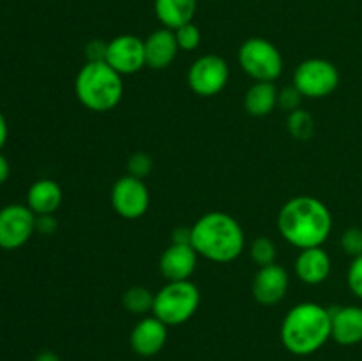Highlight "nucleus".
I'll list each match as a JSON object with an SVG mask.
<instances>
[{"instance_id": "f257e3e1", "label": "nucleus", "mask_w": 362, "mask_h": 361, "mask_svg": "<svg viewBox=\"0 0 362 361\" xmlns=\"http://www.w3.org/2000/svg\"><path fill=\"white\" fill-rule=\"evenodd\" d=\"M278 230L299 250L322 246L332 232V214L320 198L299 195L279 209Z\"/></svg>"}, {"instance_id": "f03ea898", "label": "nucleus", "mask_w": 362, "mask_h": 361, "mask_svg": "<svg viewBox=\"0 0 362 361\" xmlns=\"http://www.w3.org/2000/svg\"><path fill=\"white\" fill-rule=\"evenodd\" d=\"M246 244L244 230L233 216L221 211L204 214L191 227V246L200 257L225 264L240 257Z\"/></svg>"}, {"instance_id": "7ed1b4c3", "label": "nucleus", "mask_w": 362, "mask_h": 361, "mask_svg": "<svg viewBox=\"0 0 362 361\" xmlns=\"http://www.w3.org/2000/svg\"><path fill=\"white\" fill-rule=\"evenodd\" d=\"M331 340V310L318 303H299L281 322V342L296 356H310Z\"/></svg>"}, {"instance_id": "20e7f679", "label": "nucleus", "mask_w": 362, "mask_h": 361, "mask_svg": "<svg viewBox=\"0 0 362 361\" xmlns=\"http://www.w3.org/2000/svg\"><path fill=\"white\" fill-rule=\"evenodd\" d=\"M74 94L85 108L98 113L110 112L122 101V74L106 62H87L78 71Z\"/></svg>"}, {"instance_id": "39448f33", "label": "nucleus", "mask_w": 362, "mask_h": 361, "mask_svg": "<svg viewBox=\"0 0 362 361\" xmlns=\"http://www.w3.org/2000/svg\"><path fill=\"white\" fill-rule=\"evenodd\" d=\"M200 306V290L191 280L166 282L154 296L152 315L165 322L168 328L189 321Z\"/></svg>"}, {"instance_id": "423d86ee", "label": "nucleus", "mask_w": 362, "mask_h": 361, "mask_svg": "<svg viewBox=\"0 0 362 361\" xmlns=\"http://www.w3.org/2000/svg\"><path fill=\"white\" fill-rule=\"evenodd\" d=\"M240 67L255 81H274L283 71V55L274 42L265 38H250L239 48Z\"/></svg>"}, {"instance_id": "0eeeda50", "label": "nucleus", "mask_w": 362, "mask_h": 361, "mask_svg": "<svg viewBox=\"0 0 362 361\" xmlns=\"http://www.w3.org/2000/svg\"><path fill=\"white\" fill-rule=\"evenodd\" d=\"M339 85V71L331 60L308 59L293 73V87L303 98L322 99L331 96Z\"/></svg>"}, {"instance_id": "6e6552de", "label": "nucleus", "mask_w": 362, "mask_h": 361, "mask_svg": "<svg viewBox=\"0 0 362 361\" xmlns=\"http://www.w3.org/2000/svg\"><path fill=\"white\" fill-rule=\"evenodd\" d=\"M230 78V67L219 55H204L191 64L187 71V85L200 98L218 96L226 87Z\"/></svg>"}, {"instance_id": "1a4fd4ad", "label": "nucleus", "mask_w": 362, "mask_h": 361, "mask_svg": "<svg viewBox=\"0 0 362 361\" xmlns=\"http://www.w3.org/2000/svg\"><path fill=\"white\" fill-rule=\"evenodd\" d=\"M112 207L126 219H138L147 212L151 205V193L144 179L133 176H122L115 180L110 193Z\"/></svg>"}, {"instance_id": "9d476101", "label": "nucleus", "mask_w": 362, "mask_h": 361, "mask_svg": "<svg viewBox=\"0 0 362 361\" xmlns=\"http://www.w3.org/2000/svg\"><path fill=\"white\" fill-rule=\"evenodd\" d=\"M35 218L28 205L9 204L0 209V248L18 250L35 232Z\"/></svg>"}, {"instance_id": "9b49d317", "label": "nucleus", "mask_w": 362, "mask_h": 361, "mask_svg": "<svg viewBox=\"0 0 362 361\" xmlns=\"http://www.w3.org/2000/svg\"><path fill=\"white\" fill-rule=\"evenodd\" d=\"M105 62L122 76L138 73L147 66L145 64L144 39L133 34L117 35L112 41H108Z\"/></svg>"}, {"instance_id": "f8f14e48", "label": "nucleus", "mask_w": 362, "mask_h": 361, "mask_svg": "<svg viewBox=\"0 0 362 361\" xmlns=\"http://www.w3.org/2000/svg\"><path fill=\"white\" fill-rule=\"evenodd\" d=\"M288 283V273L283 265L276 264V262L271 265H264L258 269L253 278V285H251L253 297L265 306L278 304L286 296Z\"/></svg>"}, {"instance_id": "ddd939ff", "label": "nucleus", "mask_w": 362, "mask_h": 361, "mask_svg": "<svg viewBox=\"0 0 362 361\" xmlns=\"http://www.w3.org/2000/svg\"><path fill=\"white\" fill-rule=\"evenodd\" d=\"M168 340V326L156 315L144 317L133 328L129 336L131 349L144 357H152L163 350Z\"/></svg>"}, {"instance_id": "4468645a", "label": "nucleus", "mask_w": 362, "mask_h": 361, "mask_svg": "<svg viewBox=\"0 0 362 361\" xmlns=\"http://www.w3.org/2000/svg\"><path fill=\"white\" fill-rule=\"evenodd\" d=\"M198 264V253L191 244L172 243L159 258V271L166 282H182L193 276Z\"/></svg>"}, {"instance_id": "2eb2a0df", "label": "nucleus", "mask_w": 362, "mask_h": 361, "mask_svg": "<svg viewBox=\"0 0 362 361\" xmlns=\"http://www.w3.org/2000/svg\"><path fill=\"white\" fill-rule=\"evenodd\" d=\"M331 338L339 345L362 342V308L357 304L336 306L331 310Z\"/></svg>"}, {"instance_id": "dca6fc26", "label": "nucleus", "mask_w": 362, "mask_h": 361, "mask_svg": "<svg viewBox=\"0 0 362 361\" xmlns=\"http://www.w3.org/2000/svg\"><path fill=\"white\" fill-rule=\"evenodd\" d=\"M144 46L145 64L156 71L166 69L175 60L177 53L180 50L179 45H177L175 32L165 27L148 34L147 39H144Z\"/></svg>"}, {"instance_id": "f3484780", "label": "nucleus", "mask_w": 362, "mask_h": 361, "mask_svg": "<svg viewBox=\"0 0 362 361\" xmlns=\"http://www.w3.org/2000/svg\"><path fill=\"white\" fill-rule=\"evenodd\" d=\"M331 257L322 246L300 250L296 258V273L306 285H320L331 275Z\"/></svg>"}, {"instance_id": "a211bd4d", "label": "nucleus", "mask_w": 362, "mask_h": 361, "mask_svg": "<svg viewBox=\"0 0 362 361\" xmlns=\"http://www.w3.org/2000/svg\"><path fill=\"white\" fill-rule=\"evenodd\" d=\"M62 204V190L52 179H39L28 188L27 205L35 216L55 214Z\"/></svg>"}, {"instance_id": "6ab92c4d", "label": "nucleus", "mask_w": 362, "mask_h": 361, "mask_svg": "<svg viewBox=\"0 0 362 361\" xmlns=\"http://www.w3.org/2000/svg\"><path fill=\"white\" fill-rule=\"evenodd\" d=\"M198 0H154V13L159 23L170 30L191 23L197 14Z\"/></svg>"}, {"instance_id": "aec40b11", "label": "nucleus", "mask_w": 362, "mask_h": 361, "mask_svg": "<svg viewBox=\"0 0 362 361\" xmlns=\"http://www.w3.org/2000/svg\"><path fill=\"white\" fill-rule=\"evenodd\" d=\"M278 94L274 81H255L244 96V108L253 117L271 115L278 106Z\"/></svg>"}, {"instance_id": "412c9836", "label": "nucleus", "mask_w": 362, "mask_h": 361, "mask_svg": "<svg viewBox=\"0 0 362 361\" xmlns=\"http://www.w3.org/2000/svg\"><path fill=\"white\" fill-rule=\"evenodd\" d=\"M154 296L147 287L134 285L129 287L126 292L122 294V304L127 311L134 315H145L152 311L154 306Z\"/></svg>"}, {"instance_id": "4be33fe9", "label": "nucleus", "mask_w": 362, "mask_h": 361, "mask_svg": "<svg viewBox=\"0 0 362 361\" xmlns=\"http://www.w3.org/2000/svg\"><path fill=\"white\" fill-rule=\"evenodd\" d=\"M286 127H288L290 134L297 140H310L313 137L315 131V120L311 117L310 112L303 108H297L293 112L288 113V119H286Z\"/></svg>"}, {"instance_id": "5701e85b", "label": "nucleus", "mask_w": 362, "mask_h": 361, "mask_svg": "<svg viewBox=\"0 0 362 361\" xmlns=\"http://www.w3.org/2000/svg\"><path fill=\"white\" fill-rule=\"evenodd\" d=\"M276 255H278L276 244L274 241L269 239V237L258 236L257 239L253 241V244H251V258H253V262L258 268L274 264Z\"/></svg>"}, {"instance_id": "b1692460", "label": "nucleus", "mask_w": 362, "mask_h": 361, "mask_svg": "<svg viewBox=\"0 0 362 361\" xmlns=\"http://www.w3.org/2000/svg\"><path fill=\"white\" fill-rule=\"evenodd\" d=\"M173 32H175L177 45H179V48L184 50V52H193V50H197L198 46H200L202 32L193 21H191V23L182 25V27H179Z\"/></svg>"}, {"instance_id": "393cba45", "label": "nucleus", "mask_w": 362, "mask_h": 361, "mask_svg": "<svg viewBox=\"0 0 362 361\" xmlns=\"http://www.w3.org/2000/svg\"><path fill=\"white\" fill-rule=\"evenodd\" d=\"M127 172L138 179H145L152 172V158L147 152H134L127 159Z\"/></svg>"}, {"instance_id": "a878e982", "label": "nucleus", "mask_w": 362, "mask_h": 361, "mask_svg": "<svg viewBox=\"0 0 362 361\" xmlns=\"http://www.w3.org/2000/svg\"><path fill=\"white\" fill-rule=\"evenodd\" d=\"M341 248L350 257H359L362 255V229L350 227L341 236Z\"/></svg>"}, {"instance_id": "bb28decb", "label": "nucleus", "mask_w": 362, "mask_h": 361, "mask_svg": "<svg viewBox=\"0 0 362 361\" xmlns=\"http://www.w3.org/2000/svg\"><path fill=\"white\" fill-rule=\"evenodd\" d=\"M346 283L354 296L362 299V255L354 257L350 262L349 271H346Z\"/></svg>"}, {"instance_id": "cd10ccee", "label": "nucleus", "mask_w": 362, "mask_h": 361, "mask_svg": "<svg viewBox=\"0 0 362 361\" xmlns=\"http://www.w3.org/2000/svg\"><path fill=\"white\" fill-rule=\"evenodd\" d=\"M300 92L297 91L296 87H285L279 91L278 94V106H281V110H286V112H293V110L300 108Z\"/></svg>"}, {"instance_id": "c85d7f7f", "label": "nucleus", "mask_w": 362, "mask_h": 361, "mask_svg": "<svg viewBox=\"0 0 362 361\" xmlns=\"http://www.w3.org/2000/svg\"><path fill=\"white\" fill-rule=\"evenodd\" d=\"M106 48H108V42L101 41V39H92V41H88L85 45L87 62H105Z\"/></svg>"}, {"instance_id": "c756f323", "label": "nucleus", "mask_w": 362, "mask_h": 361, "mask_svg": "<svg viewBox=\"0 0 362 361\" xmlns=\"http://www.w3.org/2000/svg\"><path fill=\"white\" fill-rule=\"evenodd\" d=\"M35 230L45 236H49L57 230V219L53 218V214H42L35 218Z\"/></svg>"}, {"instance_id": "7c9ffc66", "label": "nucleus", "mask_w": 362, "mask_h": 361, "mask_svg": "<svg viewBox=\"0 0 362 361\" xmlns=\"http://www.w3.org/2000/svg\"><path fill=\"white\" fill-rule=\"evenodd\" d=\"M172 243H179V244H191V227L186 229V227H179V229L173 232V241Z\"/></svg>"}, {"instance_id": "2f4dec72", "label": "nucleus", "mask_w": 362, "mask_h": 361, "mask_svg": "<svg viewBox=\"0 0 362 361\" xmlns=\"http://www.w3.org/2000/svg\"><path fill=\"white\" fill-rule=\"evenodd\" d=\"M9 173H11L9 161H7L6 156L0 154V184H4L7 179H9Z\"/></svg>"}, {"instance_id": "473e14b6", "label": "nucleus", "mask_w": 362, "mask_h": 361, "mask_svg": "<svg viewBox=\"0 0 362 361\" xmlns=\"http://www.w3.org/2000/svg\"><path fill=\"white\" fill-rule=\"evenodd\" d=\"M7 134H9V127H7L6 115H4V113L0 112V151H2V147H4V145H6Z\"/></svg>"}, {"instance_id": "72a5a7b5", "label": "nucleus", "mask_w": 362, "mask_h": 361, "mask_svg": "<svg viewBox=\"0 0 362 361\" xmlns=\"http://www.w3.org/2000/svg\"><path fill=\"white\" fill-rule=\"evenodd\" d=\"M34 361H60V357L55 353H52V350H42V353L35 356Z\"/></svg>"}]
</instances>
